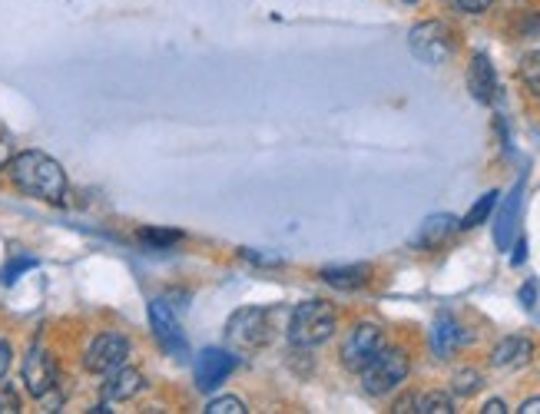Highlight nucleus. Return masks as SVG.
Returning a JSON list of instances; mask_svg holds the SVG:
<instances>
[{
	"label": "nucleus",
	"mask_w": 540,
	"mask_h": 414,
	"mask_svg": "<svg viewBox=\"0 0 540 414\" xmlns=\"http://www.w3.org/2000/svg\"><path fill=\"white\" fill-rule=\"evenodd\" d=\"M7 173H10V183H14L20 193L30 199H40V203L60 206L63 196H67V173H63V166L54 156L40 150L17 153L10 159Z\"/></svg>",
	"instance_id": "nucleus-1"
},
{
	"label": "nucleus",
	"mask_w": 540,
	"mask_h": 414,
	"mask_svg": "<svg viewBox=\"0 0 540 414\" xmlns=\"http://www.w3.org/2000/svg\"><path fill=\"white\" fill-rule=\"evenodd\" d=\"M335 325H338V315L332 305L322 299H309L292 309L289 342L295 348H319L335 335Z\"/></svg>",
	"instance_id": "nucleus-2"
},
{
	"label": "nucleus",
	"mask_w": 540,
	"mask_h": 414,
	"mask_svg": "<svg viewBox=\"0 0 540 414\" xmlns=\"http://www.w3.org/2000/svg\"><path fill=\"white\" fill-rule=\"evenodd\" d=\"M411 371V358L405 348H381L378 358L362 371V388L365 395L372 398H385L395 388H401V381H408Z\"/></svg>",
	"instance_id": "nucleus-3"
},
{
	"label": "nucleus",
	"mask_w": 540,
	"mask_h": 414,
	"mask_svg": "<svg viewBox=\"0 0 540 414\" xmlns=\"http://www.w3.org/2000/svg\"><path fill=\"white\" fill-rule=\"evenodd\" d=\"M272 312L269 309H239L229 318L226 338L232 348L239 352H256V348H266L272 338Z\"/></svg>",
	"instance_id": "nucleus-4"
},
{
	"label": "nucleus",
	"mask_w": 540,
	"mask_h": 414,
	"mask_svg": "<svg viewBox=\"0 0 540 414\" xmlns=\"http://www.w3.org/2000/svg\"><path fill=\"white\" fill-rule=\"evenodd\" d=\"M381 348H385V332H381L375 322H358L342 342V355L338 358H342L345 371L362 375V371L378 358Z\"/></svg>",
	"instance_id": "nucleus-5"
},
{
	"label": "nucleus",
	"mask_w": 540,
	"mask_h": 414,
	"mask_svg": "<svg viewBox=\"0 0 540 414\" xmlns=\"http://www.w3.org/2000/svg\"><path fill=\"white\" fill-rule=\"evenodd\" d=\"M126 358H130V338L120 332H103L83 352V368L90 375H107V371L126 365Z\"/></svg>",
	"instance_id": "nucleus-6"
},
{
	"label": "nucleus",
	"mask_w": 540,
	"mask_h": 414,
	"mask_svg": "<svg viewBox=\"0 0 540 414\" xmlns=\"http://www.w3.org/2000/svg\"><path fill=\"white\" fill-rule=\"evenodd\" d=\"M411 53L421 60V63H444L451 57L454 50V40H451V30L448 24H441V20H425V24H418L411 30Z\"/></svg>",
	"instance_id": "nucleus-7"
},
{
	"label": "nucleus",
	"mask_w": 540,
	"mask_h": 414,
	"mask_svg": "<svg viewBox=\"0 0 540 414\" xmlns=\"http://www.w3.org/2000/svg\"><path fill=\"white\" fill-rule=\"evenodd\" d=\"M24 385L37 401L54 395L60 385V371H57L54 355L44 352V348H30V355L24 358Z\"/></svg>",
	"instance_id": "nucleus-8"
},
{
	"label": "nucleus",
	"mask_w": 540,
	"mask_h": 414,
	"mask_svg": "<svg viewBox=\"0 0 540 414\" xmlns=\"http://www.w3.org/2000/svg\"><path fill=\"white\" fill-rule=\"evenodd\" d=\"M236 368V358L229 352H222V348H206L203 355H199V365H196V378H199V388L213 391L216 385L229 378V371Z\"/></svg>",
	"instance_id": "nucleus-9"
},
{
	"label": "nucleus",
	"mask_w": 540,
	"mask_h": 414,
	"mask_svg": "<svg viewBox=\"0 0 540 414\" xmlns=\"http://www.w3.org/2000/svg\"><path fill=\"white\" fill-rule=\"evenodd\" d=\"M143 388H146V381H143L140 371L120 365V368L107 371V381H103V398H107V401H130V398L140 395Z\"/></svg>",
	"instance_id": "nucleus-10"
},
{
	"label": "nucleus",
	"mask_w": 540,
	"mask_h": 414,
	"mask_svg": "<svg viewBox=\"0 0 540 414\" xmlns=\"http://www.w3.org/2000/svg\"><path fill=\"white\" fill-rule=\"evenodd\" d=\"M150 322H153V332H156V338H160V345L166 348V352H183L186 348L183 332H179L176 315L166 309V302L150 305Z\"/></svg>",
	"instance_id": "nucleus-11"
},
{
	"label": "nucleus",
	"mask_w": 540,
	"mask_h": 414,
	"mask_svg": "<svg viewBox=\"0 0 540 414\" xmlns=\"http://www.w3.org/2000/svg\"><path fill=\"white\" fill-rule=\"evenodd\" d=\"M531 355H534L531 338L511 335V338H504V342H497V345H494L491 365H494V368H521V365L531 362Z\"/></svg>",
	"instance_id": "nucleus-12"
},
{
	"label": "nucleus",
	"mask_w": 540,
	"mask_h": 414,
	"mask_svg": "<svg viewBox=\"0 0 540 414\" xmlns=\"http://www.w3.org/2000/svg\"><path fill=\"white\" fill-rule=\"evenodd\" d=\"M468 90H471V97L478 100V103H491L494 100L497 77H494L491 60H487L484 53H478V57L471 60V67H468Z\"/></svg>",
	"instance_id": "nucleus-13"
},
{
	"label": "nucleus",
	"mask_w": 540,
	"mask_h": 414,
	"mask_svg": "<svg viewBox=\"0 0 540 414\" xmlns=\"http://www.w3.org/2000/svg\"><path fill=\"white\" fill-rule=\"evenodd\" d=\"M451 232H454V216H431L415 236V246L418 249H434V246H441Z\"/></svg>",
	"instance_id": "nucleus-14"
},
{
	"label": "nucleus",
	"mask_w": 540,
	"mask_h": 414,
	"mask_svg": "<svg viewBox=\"0 0 540 414\" xmlns=\"http://www.w3.org/2000/svg\"><path fill=\"white\" fill-rule=\"evenodd\" d=\"M322 279L335 289H362L368 282V265H338V269H325Z\"/></svg>",
	"instance_id": "nucleus-15"
},
{
	"label": "nucleus",
	"mask_w": 540,
	"mask_h": 414,
	"mask_svg": "<svg viewBox=\"0 0 540 414\" xmlns=\"http://www.w3.org/2000/svg\"><path fill=\"white\" fill-rule=\"evenodd\" d=\"M484 388V378H481V371H474V368H461V371H454V378H451V391L458 398H471V395H478V391Z\"/></svg>",
	"instance_id": "nucleus-16"
},
{
	"label": "nucleus",
	"mask_w": 540,
	"mask_h": 414,
	"mask_svg": "<svg viewBox=\"0 0 540 414\" xmlns=\"http://www.w3.org/2000/svg\"><path fill=\"white\" fill-rule=\"evenodd\" d=\"M418 411L421 414H451L454 398L448 391H428V395H418Z\"/></svg>",
	"instance_id": "nucleus-17"
},
{
	"label": "nucleus",
	"mask_w": 540,
	"mask_h": 414,
	"mask_svg": "<svg viewBox=\"0 0 540 414\" xmlns=\"http://www.w3.org/2000/svg\"><path fill=\"white\" fill-rule=\"evenodd\" d=\"M458 342H461V332L448 322V318H441L438 328H434V345H438V355H441V358H448Z\"/></svg>",
	"instance_id": "nucleus-18"
},
{
	"label": "nucleus",
	"mask_w": 540,
	"mask_h": 414,
	"mask_svg": "<svg viewBox=\"0 0 540 414\" xmlns=\"http://www.w3.org/2000/svg\"><path fill=\"white\" fill-rule=\"evenodd\" d=\"M521 80L534 97H540V50L527 53V57L521 60Z\"/></svg>",
	"instance_id": "nucleus-19"
},
{
	"label": "nucleus",
	"mask_w": 540,
	"mask_h": 414,
	"mask_svg": "<svg viewBox=\"0 0 540 414\" xmlns=\"http://www.w3.org/2000/svg\"><path fill=\"white\" fill-rule=\"evenodd\" d=\"M494 203H497V193H487V196H481V203H474L468 216H464L461 229H474V226H481V222L487 219V212L494 209Z\"/></svg>",
	"instance_id": "nucleus-20"
},
{
	"label": "nucleus",
	"mask_w": 540,
	"mask_h": 414,
	"mask_svg": "<svg viewBox=\"0 0 540 414\" xmlns=\"http://www.w3.org/2000/svg\"><path fill=\"white\" fill-rule=\"evenodd\" d=\"M140 239L153 249H169L179 242V232H173V229H140Z\"/></svg>",
	"instance_id": "nucleus-21"
},
{
	"label": "nucleus",
	"mask_w": 540,
	"mask_h": 414,
	"mask_svg": "<svg viewBox=\"0 0 540 414\" xmlns=\"http://www.w3.org/2000/svg\"><path fill=\"white\" fill-rule=\"evenodd\" d=\"M206 411H209V414H246L249 408L242 405L239 398H216Z\"/></svg>",
	"instance_id": "nucleus-22"
},
{
	"label": "nucleus",
	"mask_w": 540,
	"mask_h": 414,
	"mask_svg": "<svg viewBox=\"0 0 540 414\" xmlns=\"http://www.w3.org/2000/svg\"><path fill=\"white\" fill-rule=\"evenodd\" d=\"M20 411V395L10 385L0 388V414H17Z\"/></svg>",
	"instance_id": "nucleus-23"
},
{
	"label": "nucleus",
	"mask_w": 540,
	"mask_h": 414,
	"mask_svg": "<svg viewBox=\"0 0 540 414\" xmlns=\"http://www.w3.org/2000/svg\"><path fill=\"white\" fill-rule=\"evenodd\" d=\"M454 4H458L464 14H484V10L494 4V0H454Z\"/></svg>",
	"instance_id": "nucleus-24"
},
{
	"label": "nucleus",
	"mask_w": 540,
	"mask_h": 414,
	"mask_svg": "<svg viewBox=\"0 0 540 414\" xmlns=\"http://www.w3.org/2000/svg\"><path fill=\"white\" fill-rule=\"evenodd\" d=\"M10 362H14V348H10L7 338H0V378L10 371Z\"/></svg>",
	"instance_id": "nucleus-25"
},
{
	"label": "nucleus",
	"mask_w": 540,
	"mask_h": 414,
	"mask_svg": "<svg viewBox=\"0 0 540 414\" xmlns=\"http://www.w3.org/2000/svg\"><path fill=\"white\" fill-rule=\"evenodd\" d=\"M10 159H14V146H10L7 136H0V169H7Z\"/></svg>",
	"instance_id": "nucleus-26"
},
{
	"label": "nucleus",
	"mask_w": 540,
	"mask_h": 414,
	"mask_svg": "<svg viewBox=\"0 0 540 414\" xmlns=\"http://www.w3.org/2000/svg\"><path fill=\"white\" fill-rule=\"evenodd\" d=\"M391 411H418V395L398 398V401H395V408H391Z\"/></svg>",
	"instance_id": "nucleus-27"
},
{
	"label": "nucleus",
	"mask_w": 540,
	"mask_h": 414,
	"mask_svg": "<svg viewBox=\"0 0 540 414\" xmlns=\"http://www.w3.org/2000/svg\"><path fill=\"white\" fill-rule=\"evenodd\" d=\"M30 265H34V262H30V259H24V262H17V265H10V269L4 272V279H7V282H14V279H17V272H24V269H30Z\"/></svg>",
	"instance_id": "nucleus-28"
},
{
	"label": "nucleus",
	"mask_w": 540,
	"mask_h": 414,
	"mask_svg": "<svg viewBox=\"0 0 540 414\" xmlns=\"http://www.w3.org/2000/svg\"><path fill=\"white\" fill-rule=\"evenodd\" d=\"M481 411H484V414H504V411H507V405H504L501 398H491V401H487V405H484Z\"/></svg>",
	"instance_id": "nucleus-29"
},
{
	"label": "nucleus",
	"mask_w": 540,
	"mask_h": 414,
	"mask_svg": "<svg viewBox=\"0 0 540 414\" xmlns=\"http://www.w3.org/2000/svg\"><path fill=\"white\" fill-rule=\"evenodd\" d=\"M521 414H540V398H527L521 405Z\"/></svg>",
	"instance_id": "nucleus-30"
},
{
	"label": "nucleus",
	"mask_w": 540,
	"mask_h": 414,
	"mask_svg": "<svg viewBox=\"0 0 540 414\" xmlns=\"http://www.w3.org/2000/svg\"><path fill=\"white\" fill-rule=\"evenodd\" d=\"M405 4H415V0H405Z\"/></svg>",
	"instance_id": "nucleus-31"
}]
</instances>
